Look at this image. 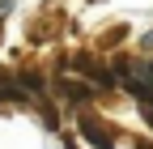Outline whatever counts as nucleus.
I'll use <instances>...</instances> for the list:
<instances>
[{
    "instance_id": "nucleus-1",
    "label": "nucleus",
    "mask_w": 153,
    "mask_h": 149,
    "mask_svg": "<svg viewBox=\"0 0 153 149\" xmlns=\"http://www.w3.org/2000/svg\"><path fill=\"white\" fill-rule=\"evenodd\" d=\"M81 132L89 136V145H98V149H115V145H111V128H106L102 119L85 115V111H81Z\"/></svg>"
}]
</instances>
